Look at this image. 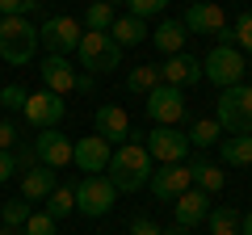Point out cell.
<instances>
[{"mask_svg": "<svg viewBox=\"0 0 252 235\" xmlns=\"http://www.w3.org/2000/svg\"><path fill=\"white\" fill-rule=\"evenodd\" d=\"M152 155H147V147L139 143V139H130V143H118L114 155H109V185H114L118 193H139L147 181H152Z\"/></svg>", "mask_w": 252, "mask_h": 235, "instance_id": "6da1fadb", "label": "cell"}, {"mask_svg": "<svg viewBox=\"0 0 252 235\" xmlns=\"http://www.w3.org/2000/svg\"><path fill=\"white\" fill-rule=\"evenodd\" d=\"M38 51V29L30 26V17H0V59L13 67L30 63Z\"/></svg>", "mask_w": 252, "mask_h": 235, "instance_id": "7a4b0ae2", "label": "cell"}, {"mask_svg": "<svg viewBox=\"0 0 252 235\" xmlns=\"http://www.w3.org/2000/svg\"><path fill=\"white\" fill-rule=\"evenodd\" d=\"M76 55H80V67L89 76H109L114 67H122V46H118L109 34H97V29H84L80 34Z\"/></svg>", "mask_w": 252, "mask_h": 235, "instance_id": "3957f363", "label": "cell"}, {"mask_svg": "<svg viewBox=\"0 0 252 235\" xmlns=\"http://www.w3.org/2000/svg\"><path fill=\"white\" fill-rule=\"evenodd\" d=\"M215 122L227 130V135H252V84L223 88L219 109H215Z\"/></svg>", "mask_w": 252, "mask_h": 235, "instance_id": "277c9868", "label": "cell"}, {"mask_svg": "<svg viewBox=\"0 0 252 235\" xmlns=\"http://www.w3.org/2000/svg\"><path fill=\"white\" fill-rule=\"evenodd\" d=\"M202 76H210L215 88L244 84V51H235V46H210V55L202 59Z\"/></svg>", "mask_w": 252, "mask_h": 235, "instance_id": "5b68a950", "label": "cell"}, {"mask_svg": "<svg viewBox=\"0 0 252 235\" xmlns=\"http://www.w3.org/2000/svg\"><path fill=\"white\" fill-rule=\"evenodd\" d=\"M114 202H118V189L109 185V176H84V181L76 185V210H80L84 218L109 214Z\"/></svg>", "mask_w": 252, "mask_h": 235, "instance_id": "8992f818", "label": "cell"}, {"mask_svg": "<svg viewBox=\"0 0 252 235\" xmlns=\"http://www.w3.org/2000/svg\"><path fill=\"white\" fill-rule=\"evenodd\" d=\"M143 147H147V155L156 164H185V155H189V139L177 126H152L147 139H143Z\"/></svg>", "mask_w": 252, "mask_h": 235, "instance_id": "52a82bcc", "label": "cell"}, {"mask_svg": "<svg viewBox=\"0 0 252 235\" xmlns=\"http://www.w3.org/2000/svg\"><path fill=\"white\" fill-rule=\"evenodd\" d=\"M147 118H152L156 126H177L181 118H185V97H181V88H172V84H156L152 92H147Z\"/></svg>", "mask_w": 252, "mask_h": 235, "instance_id": "ba28073f", "label": "cell"}, {"mask_svg": "<svg viewBox=\"0 0 252 235\" xmlns=\"http://www.w3.org/2000/svg\"><path fill=\"white\" fill-rule=\"evenodd\" d=\"M80 34L84 26L76 17H46L42 29H38V38H42V46H51V55H67L80 46Z\"/></svg>", "mask_w": 252, "mask_h": 235, "instance_id": "9c48e42d", "label": "cell"}, {"mask_svg": "<svg viewBox=\"0 0 252 235\" xmlns=\"http://www.w3.org/2000/svg\"><path fill=\"white\" fill-rule=\"evenodd\" d=\"M147 189L156 193L160 202H177L185 189H193V176H189V164H164V168L152 172Z\"/></svg>", "mask_w": 252, "mask_h": 235, "instance_id": "30bf717a", "label": "cell"}, {"mask_svg": "<svg viewBox=\"0 0 252 235\" xmlns=\"http://www.w3.org/2000/svg\"><path fill=\"white\" fill-rule=\"evenodd\" d=\"M21 114H26V122L34 130H51V126H59V118H63V97L38 88V92L26 97V109H21Z\"/></svg>", "mask_w": 252, "mask_h": 235, "instance_id": "8fae6325", "label": "cell"}, {"mask_svg": "<svg viewBox=\"0 0 252 235\" xmlns=\"http://www.w3.org/2000/svg\"><path fill=\"white\" fill-rule=\"evenodd\" d=\"M109 143L101 135H84L80 143H72V160H76V168H84L89 176H101V172L109 168Z\"/></svg>", "mask_w": 252, "mask_h": 235, "instance_id": "7c38bea8", "label": "cell"}, {"mask_svg": "<svg viewBox=\"0 0 252 235\" xmlns=\"http://www.w3.org/2000/svg\"><path fill=\"white\" fill-rule=\"evenodd\" d=\"M34 151H38V164H46V168H67L72 164V139L59 135V130H38L34 135Z\"/></svg>", "mask_w": 252, "mask_h": 235, "instance_id": "4fadbf2b", "label": "cell"}, {"mask_svg": "<svg viewBox=\"0 0 252 235\" xmlns=\"http://www.w3.org/2000/svg\"><path fill=\"white\" fill-rule=\"evenodd\" d=\"M38 76H42V88L55 92V97H67L76 88V67L63 55H46L42 63H38Z\"/></svg>", "mask_w": 252, "mask_h": 235, "instance_id": "5bb4252c", "label": "cell"}, {"mask_svg": "<svg viewBox=\"0 0 252 235\" xmlns=\"http://www.w3.org/2000/svg\"><path fill=\"white\" fill-rule=\"evenodd\" d=\"M93 126H97V135L105 139V143H130V139H135L130 118H126L122 105H101L97 118H93Z\"/></svg>", "mask_w": 252, "mask_h": 235, "instance_id": "9a60e30c", "label": "cell"}, {"mask_svg": "<svg viewBox=\"0 0 252 235\" xmlns=\"http://www.w3.org/2000/svg\"><path fill=\"white\" fill-rule=\"evenodd\" d=\"M181 26L189 29V34H223L227 29V13L219 9V4H210V0H198V4H189V13H185V21Z\"/></svg>", "mask_w": 252, "mask_h": 235, "instance_id": "2e32d148", "label": "cell"}, {"mask_svg": "<svg viewBox=\"0 0 252 235\" xmlns=\"http://www.w3.org/2000/svg\"><path fill=\"white\" fill-rule=\"evenodd\" d=\"M202 80V59L193 55H168V63H160V84H172V88H189V84Z\"/></svg>", "mask_w": 252, "mask_h": 235, "instance_id": "e0dca14e", "label": "cell"}, {"mask_svg": "<svg viewBox=\"0 0 252 235\" xmlns=\"http://www.w3.org/2000/svg\"><path fill=\"white\" fill-rule=\"evenodd\" d=\"M172 210H177V218L172 223H181V227H193L198 223H206V214H210V193H202V189H185L177 202H172Z\"/></svg>", "mask_w": 252, "mask_h": 235, "instance_id": "ac0fdd59", "label": "cell"}, {"mask_svg": "<svg viewBox=\"0 0 252 235\" xmlns=\"http://www.w3.org/2000/svg\"><path fill=\"white\" fill-rule=\"evenodd\" d=\"M55 168H46V164H38V168H30L26 176H21V198L30 202V206H34V202H46L55 193Z\"/></svg>", "mask_w": 252, "mask_h": 235, "instance_id": "d6986e66", "label": "cell"}, {"mask_svg": "<svg viewBox=\"0 0 252 235\" xmlns=\"http://www.w3.org/2000/svg\"><path fill=\"white\" fill-rule=\"evenodd\" d=\"M189 176H193V189H202V193H219L227 185V172L215 168L210 160H193L189 164Z\"/></svg>", "mask_w": 252, "mask_h": 235, "instance_id": "ffe728a7", "label": "cell"}, {"mask_svg": "<svg viewBox=\"0 0 252 235\" xmlns=\"http://www.w3.org/2000/svg\"><path fill=\"white\" fill-rule=\"evenodd\" d=\"M109 38H114L118 46H139L147 38V21H139V17H114V26H109Z\"/></svg>", "mask_w": 252, "mask_h": 235, "instance_id": "44dd1931", "label": "cell"}, {"mask_svg": "<svg viewBox=\"0 0 252 235\" xmlns=\"http://www.w3.org/2000/svg\"><path fill=\"white\" fill-rule=\"evenodd\" d=\"M185 38H189V29L181 26V21H164L160 29L152 34V42L160 46L164 55H181V46H185Z\"/></svg>", "mask_w": 252, "mask_h": 235, "instance_id": "7402d4cb", "label": "cell"}, {"mask_svg": "<svg viewBox=\"0 0 252 235\" xmlns=\"http://www.w3.org/2000/svg\"><path fill=\"white\" fill-rule=\"evenodd\" d=\"M223 164H231V168H248V164H252V135L223 139Z\"/></svg>", "mask_w": 252, "mask_h": 235, "instance_id": "603a6c76", "label": "cell"}, {"mask_svg": "<svg viewBox=\"0 0 252 235\" xmlns=\"http://www.w3.org/2000/svg\"><path fill=\"white\" fill-rule=\"evenodd\" d=\"M84 29H97V34H109V26H114V4L109 0H93L89 9H84Z\"/></svg>", "mask_w": 252, "mask_h": 235, "instance_id": "cb8c5ba5", "label": "cell"}, {"mask_svg": "<svg viewBox=\"0 0 252 235\" xmlns=\"http://www.w3.org/2000/svg\"><path fill=\"white\" fill-rule=\"evenodd\" d=\"M156 84H160V67H152V63H139V67H130V72H126V88L130 92H152Z\"/></svg>", "mask_w": 252, "mask_h": 235, "instance_id": "d4e9b609", "label": "cell"}, {"mask_svg": "<svg viewBox=\"0 0 252 235\" xmlns=\"http://www.w3.org/2000/svg\"><path fill=\"white\" fill-rule=\"evenodd\" d=\"M206 223H210V235H240V214H235L231 206L210 210V214H206Z\"/></svg>", "mask_w": 252, "mask_h": 235, "instance_id": "484cf974", "label": "cell"}, {"mask_svg": "<svg viewBox=\"0 0 252 235\" xmlns=\"http://www.w3.org/2000/svg\"><path fill=\"white\" fill-rule=\"evenodd\" d=\"M219 135H223V126H219L215 118H198L185 139H189V147H210V143H219Z\"/></svg>", "mask_w": 252, "mask_h": 235, "instance_id": "4316f807", "label": "cell"}, {"mask_svg": "<svg viewBox=\"0 0 252 235\" xmlns=\"http://www.w3.org/2000/svg\"><path fill=\"white\" fill-rule=\"evenodd\" d=\"M34 214V206H30L26 198H17V202H4L0 206V223H4V231H17V227H26V218Z\"/></svg>", "mask_w": 252, "mask_h": 235, "instance_id": "83f0119b", "label": "cell"}, {"mask_svg": "<svg viewBox=\"0 0 252 235\" xmlns=\"http://www.w3.org/2000/svg\"><path fill=\"white\" fill-rule=\"evenodd\" d=\"M76 210V189H63V185H55V193L46 198V214L59 223V218H67Z\"/></svg>", "mask_w": 252, "mask_h": 235, "instance_id": "f1b7e54d", "label": "cell"}, {"mask_svg": "<svg viewBox=\"0 0 252 235\" xmlns=\"http://www.w3.org/2000/svg\"><path fill=\"white\" fill-rule=\"evenodd\" d=\"M231 38H235V51L252 55V13H244V17L231 26Z\"/></svg>", "mask_w": 252, "mask_h": 235, "instance_id": "f546056e", "label": "cell"}, {"mask_svg": "<svg viewBox=\"0 0 252 235\" xmlns=\"http://www.w3.org/2000/svg\"><path fill=\"white\" fill-rule=\"evenodd\" d=\"M126 9H130V17L147 21V17H156V13L168 9V0H126Z\"/></svg>", "mask_w": 252, "mask_h": 235, "instance_id": "4dcf8cb0", "label": "cell"}, {"mask_svg": "<svg viewBox=\"0 0 252 235\" xmlns=\"http://www.w3.org/2000/svg\"><path fill=\"white\" fill-rule=\"evenodd\" d=\"M38 13V0H0V17H30Z\"/></svg>", "mask_w": 252, "mask_h": 235, "instance_id": "1f68e13d", "label": "cell"}, {"mask_svg": "<svg viewBox=\"0 0 252 235\" xmlns=\"http://www.w3.org/2000/svg\"><path fill=\"white\" fill-rule=\"evenodd\" d=\"M21 231H26V235H55V218L46 214V210H42V214H30Z\"/></svg>", "mask_w": 252, "mask_h": 235, "instance_id": "d6a6232c", "label": "cell"}, {"mask_svg": "<svg viewBox=\"0 0 252 235\" xmlns=\"http://www.w3.org/2000/svg\"><path fill=\"white\" fill-rule=\"evenodd\" d=\"M26 97L30 92L21 88V84H4V88H0V105L4 109H26Z\"/></svg>", "mask_w": 252, "mask_h": 235, "instance_id": "836d02e7", "label": "cell"}, {"mask_svg": "<svg viewBox=\"0 0 252 235\" xmlns=\"http://www.w3.org/2000/svg\"><path fill=\"white\" fill-rule=\"evenodd\" d=\"M13 164H17V168H38V151H34V143H17L13 147Z\"/></svg>", "mask_w": 252, "mask_h": 235, "instance_id": "e575fe53", "label": "cell"}, {"mask_svg": "<svg viewBox=\"0 0 252 235\" xmlns=\"http://www.w3.org/2000/svg\"><path fill=\"white\" fill-rule=\"evenodd\" d=\"M13 147H17V126L0 122V151H13Z\"/></svg>", "mask_w": 252, "mask_h": 235, "instance_id": "d590c367", "label": "cell"}, {"mask_svg": "<svg viewBox=\"0 0 252 235\" xmlns=\"http://www.w3.org/2000/svg\"><path fill=\"white\" fill-rule=\"evenodd\" d=\"M164 227H156L152 218H135V223H130V235H160Z\"/></svg>", "mask_w": 252, "mask_h": 235, "instance_id": "8d00e7d4", "label": "cell"}, {"mask_svg": "<svg viewBox=\"0 0 252 235\" xmlns=\"http://www.w3.org/2000/svg\"><path fill=\"white\" fill-rule=\"evenodd\" d=\"M13 172H17V164H13V151H0V185H9Z\"/></svg>", "mask_w": 252, "mask_h": 235, "instance_id": "74e56055", "label": "cell"}, {"mask_svg": "<svg viewBox=\"0 0 252 235\" xmlns=\"http://www.w3.org/2000/svg\"><path fill=\"white\" fill-rule=\"evenodd\" d=\"M76 92H93V76H76Z\"/></svg>", "mask_w": 252, "mask_h": 235, "instance_id": "f35d334b", "label": "cell"}, {"mask_svg": "<svg viewBox=\"0 0 252 235\" xmlns=\"http://www.w3.org/2000/svg\"><path fill=\"white\" fill-rule=\"evenodd\" d=\"M160 235H189V227H181V223H172L168 231H160Z\"/></svg>", "mask_w": 252, "mask_h": 235, "instance_id": "ab89813d", "label": "cell"}, {"mask_svg": "<svg viewBox=\"0 0 252 235\" xmlns=\"http://www.w3.org/2000/svg\"><path fill=\"white\" fill-rule=\"evenodd\" d=\"M240 235H252V214H244V218H240Z\"/></svg>", "mask_w": 252, "mask_h": 235, "instance_id": "60d3db41", "label": "cell"}, {"mask_svg": "<svg viewBox=\"0 0 252 235\" xmlns=\"http://www.w3.org/2000/svg\"><path fill=\"white\" fill-rule=\"evenodd\" d=\"M109 4H126V0H109Z\"/></svg>", "mask_w": 252, "mask_h": 235, "instance_id": "b9f144b4", "label": "cell"}, {"mask_svg": "<svg viewBox=\"0 0 252 235\" xmlns=\"http://www.w3.org/2000/svg\"><path fill=\"white\" fill-rule=\"evenodd\" d=\"M4 235H17V231H4Z\"/></svg>", "mask_w": 252, "mask_h": 235, "instance_id": "7bdbcfd3", "label": "cell"}, {"mask_svg": "<svg viewBox=\"0 0 252 235\" xmlns=\"http://www.w3.org/2000/svg\"><path fill=\"white\" fill-rule=\"evenodd\" d=\"M189 4H198V0H189Z\"/></svg>", "mask_w": 252, "mask_h": 235, "instance_id": "ee69618b", "label": "cell"}, {"mask_svg": "<svg viewBox=\"0 0 252 235\" xmlns=\"http://www.w3.org/2000/svg\"><path fill=\"white\" fill-rule=\"evenodd\" d=\"M0 235H4V227H0Z\"/></svg>", "mask_w": 252, "mask_h": 235, "instance_id": "f6af8a7d", "label": "cell"}]
</instances>
